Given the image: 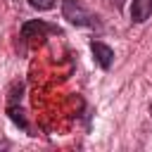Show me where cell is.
Wrapping results in <instances>:
<instances>
[{
	"instance_id": "6da1fadb",
	"label": "cell",
	"mask_w": 152,
	"mask_h": 152,
	"mask_svg": "<svg viewBox=\"0 0 152 152\" xmlns=\"http://www.w3.org/2000/svg\"><path fill=\"white\" fill-rule=\"evenodd\" d=\"M62 14L74 26H97V19L76 0H64L62 2Z\"/></svg>"
},
{
	"instance_id": "7a4b0ae2",
	"label": "cell",
	"mask_w": 152,
	"mask_h": 152,
	"mask_svg": "<svg viewBox=\"0 0 152 152\" xmlns=\"http://www.w3.org/2000/svg\"><path fill=\"white\" fill-rule=\"evenodd\" d=\"M90 50H93V55H95V62H97L102 69H109V66H112V62H114V50H112L109 45H104V43H100V40H93V43H90Z\"/></svg>"
},
{
	"instance_id": "3957f363",
	"label": "cell",
	"mask_w": 152,
	"mask_h": 152,
	"mask_svg": "<svg viewBox=\"0 0 152 152\" xmlns=\"http://www.w3.org/2000/svg\"><path fill=\"white\" fill-rule=\"evenodd\" d=\"M43 36V33H59V28L57 26H50V24H45V21H26L24 24V28H21V36L24 38H31V36Z\"/></svg>"
},
{
	"instance_id": "277c9868",
	"label": "cell",
	"mask_w": 152,
	"mask_h": 152,
	"mask_svg": "<svg viewBox=\"0 0 152 152\" xmlns=\"http://www.w3.org/2000/svg\"><path fill=\"white\" fill-rule=\"evenodd\" d=\"M152 14V0H133L131 5V19L135 24H142Z\"/></svg>"
},
{
	"instance_id": "5b68a950",
	"label": "cell",
	"mask_w": 152,
	"mask_h": 152,
	"mask_svg": "<svg viewBox=\"0 0 152 152\" xmlns=\"http://www.w3.org/2000/svg\"><path fill=\"white\" fill-rule=\"evenodd\" d=\"M28 5H31L33 10L43 12V10H52V7H55V0H28Z\"/></svg>"
},
{
	"instance_id": "8992f818",
	"label": "cell",
	"mask_w": 152,
	"mask_h": 152,
	"mask_svg": "<svg viewBox=\"0 0 152 152\" xmlns=\"http://www.w3.org/2000/svg\"><path fill=\"white\" fill-rule=\"evenodd\" d=\"M150 114H152V107H150Z\"/></svg>"
}]
</instances>
